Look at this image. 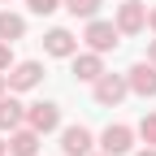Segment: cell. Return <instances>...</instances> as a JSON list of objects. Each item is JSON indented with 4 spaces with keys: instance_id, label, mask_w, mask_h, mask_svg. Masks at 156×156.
<instances>
[{
    "instance_id": "cell-8",
    "label": "cell",
    "mask_w": 156,
    "mask_h": 156,
    "mask_svg": "<svg viewBox=\"0 0 156 156\" xmlns=\"http://www.w3.org/2000/svg\"><path fill=\"white\" fill-rule=\"evenodd\" d=\"M126 83H130V95L156 100V65H152V61H134V65L126 69Z\"/></svg>"
},
{
    "instance_id": "cell-15",
    "label": "cell",
    "mask_w": 156,
    "mask_h": 156,
    "mask_svg": "<svg viewBox=\"0 0 156 156\" xmlns=\"http://www.w3.org/2000/svg\"><path fill=\"white\" fill-rule=\"evenodd\" d=\"M134 134H139L147 147H156V113H143V117H139V126H134Z\"/></svg>"
},
{
    "instance_id": "cell-6",
    "label": "cell",
    "mask_w": 156,
    "mask_h": 156,
    "mask_svg": "<svg viewBox=\"0 0 156 156\" xmlns=\"http://www.w3.org/2000/svg\"><path fill=\"white\" fill-rule=\"evenodd\" d=\"M5 78H9L13 95H26V91H35L39 83H44V61H13V69Z\"/></svg>"
},
{
    "instance_id": "cell-14",
    "label": "cell",
    "mask_w": 156,
    "mask_h": 156,
    "mask_svg": "<svg viewBox=\"0 0 156 156\" xmlns=\"http://www.w3.org/2000/svg\"><path fill=\"white\" fill-rule=\"evenodd\" d=\"M61 9L69 17H83V22H91V17H100V0H61Z\"/></svg>"
},
{
    "instance_id": "cell-3",
    "label": "cell",
    "mask_w": 156,
    "mask_h": 156,
    "mask_svg": "<svg viewBox=\"0 0 156 156\" xmlns=\"http://www.w3.org/2000/svg\"><path fill=\"white\" fill-rule=\"evenodd\" d=\"M134 126H126V122H108L104 130H100V139H95V147L100 152H108V156H130L134 152Z\"/></svg>"
},
{
    "instance_id": "cell-22",
    "label": "cell",
    "mask_w": 156,
    "mask_h": 156,
    "mask_svg": "<svg viewBox=\"0 0 156 156\" xmlns=\"http://www.w3.org/2000/svg\"><path fill=\"white\" fill-rule=\"evenodd\" d=\"M0 156H9V139H0Z\"/></svg>"
},
{
    "instance_id": "cell-4",
    "label": "cell",
    "mask_w": 156,
    "mask_h": 156,
    "mask_svg": "<svg viewBox=\"0 0 156 156\" xmlns=\"http://www.w3.org/2000/svg\"><path fill=\"white\" fill-rule=\"evenodd\" d=\"M26 126L39 130V134H56V130H61V104H56V100H35V104H26Z\"/></svg>"
},
{
    "instance_id": "cell-12",
    "label": "cell",
    "mask_w": 156,
    "mask_h": 156,
    "mask_svg": "<svg viewBox=\"0 0 156 156\" xmlns=\"http://www.w3.org/2000/svg\"><path fill=\"white\" fill-rule=\"evenodd\" d=\"M22 122H26V104L17 100L13 91H5V95H0V134H9V130H17Z\"/></svg>"
},
{
    "instance_id": "cell-19",
    "label": "cell",
    "mask_w": 156,
    "mask_h": 156,
    "mask_svg": "<svg viewBox=\"0 0 156 156\" xmlns=\"http://www.w3.org/2000/svg\"><path fill=\"white\" fill-rule=\"evenodd\" d=\"M130 156H156V147H147V143H143V147H134Z\"/></svg>"
},
{
    "instance_id": "cell-17",
    "label": "cell",
    "mask_w": 156,
    "mask_h": 156,
    "mask_svg": "<svg viewBox=\"0 0 156 156\" xmlns=\"http://www.w3.org/2000/svg\"><path fill=\"white\" fill-rule=\"evenodd\" d=\"M13 61H17V56H13V44H5V39H0V74H9Z\"/></svg>"
},
{
    "instance_id": "cell-5",
    "label": "cell",
    "mask_w": 156,
    "mask_h": 156,
    "mask_svg": "<svg viewBox=\"0 0 156 156\" xmlns=\"http://www.w3.org/2000/svg\"><path fill=\"white\" fill-rule=\"evenodd\" d=\"M39 44H44V56H56V61H69V56L78 52V44H83V39H78L69 26H52V30H44V39H39Z\"/></svg>"
},
{
    "instance_id": "cell-13",
    "label": "cell",
    "mask_w": 156,
    "mask_h": 156,
    "mask_svg": "<svg viewBox=\"0 0 156 156\" xmlns=\"http://www.w3.org/2000/svg\"><path fill=\"white\" fill-rule=\"evenodd\" d=\"M0 39H5V44H17V39H26V13L0 9Z\"/></svg>"
},
{
    "instance_id": "cell-20",
    "label": "cell",
    "mask_w": 156,
    "mask_h": 156,
    "mask_svg": "<svg viewBox=\"0 0 156 156\" xmlns=\"http://www.w3.org/2000/svg\"><path fill=\"white\" fill-rule=\"evenodd\" d=\"M147 61L156 65V39H147Z\"/></svg>"
},
{
    "instance_id": "cell-11",
    "label": "cell",
    "mask_w": 156,
    "mask_h": 156,
    "mask_svg": "<svg viewBox=\"0 0 156 156\" xmlns=\"http://www.w3.org/2000/svg\"><path fill=\"white\" fill-rule=\"evenodd\" d=\"M39 143H44V134L30 130L26 122L17 130H9V156H39Z\"/></svg>"
},
{
    "instance_id": "cell-7",
    "label": "cell",
    "mask_w": 156,
    "mask_h": 156,
    "mask_svg": "<svg viewBox=\"0 0 156 156\" xmlns=\"http://www.w3.org/2000/svg\"><path fill=\"white\" fill-rule=\"evenodd\" d=\"M113 22H117L122 35H143L147 30V5L143 0H122L117 13H113Z\"/></svg>"
},
{
    "instance_id": "cell-23",
    "label": "cell",
    "mask_w": 156,
    "mask_h": 156,
    "mask_svg": "<svg viewBox=\"0 0 156 156\" xmlns=\"http://www.w3.org/2000/svg\"><path fill=\"white\" fill-rule=\"evenodd\" d=\"M91 156H108V152H100V147H95V152H91Z\"/></svg>"
},
{
    "instance_id": "cell-16",
    "label": "cell",
    "mask_w": 156,
    "mask_h": 156,
    "mask_svg": "<svg viewBox=\"0 0 156 156\" xmlns=\"http://www.w3.org/2000/svg\"><path fill=\"white\" fill-rule=\"evenodd\" d=\"M26 9H30L35 17H48V13L61 9V0H26Z\"/></svg>"
},
{
    "instance_id": "cell-2",
    "label": "cell",
    "mask_w": 156,
    "mask_h": 156,
    "mask_svg": "<svg viewBox=\"0 0 156 156\" xmlns=\"http://www.w3.org/2000/svg\"><path fill=\"white\" fill-rule=\"evenodd\" d=\"M126 95H130V83H126V74H108V69H104V74L91 83V100L100 104V108H117V104L126 100Z\"/></svg>"
},
{
    "instance_id": "cell-10",
    "label": "cell",
    "mask_w": 156,
    "mask_h": 156,
    "mask_svg": "<svg viewBox=\"0 0 156 156\" xmlns=\"http://www.w3.org/2000/svg\"><path fill=\"white\" fill-rule=\"evenodd\" d=\"M69 69H74V78H78V83H95V78L104 74V52L78 48V52L69 56Z\"/></svg>"
},
{
    "instance_id": "cell-1",
    "label": "cell",
    "mask_w": 156,
    "mask_h": 156,
    "mask_svg": "<svg viewBox=\"0 0 156 156\" xmlns=\"http://www.w3.org/2000/svg\"><path fill=\"white\" fill-rule=\"evenodd\" d=\"M83 44L91 48V52H117V44H122V30H117V22H108V17H91V22L83 26Z\"/></svg>"
},
{
    "instance_id": "cell-9",
    "label": "cell",
    "mask_w": 156,
    "mask_h": 156,
    "mask_svg": "<svg viewBox=\"0 0 156 156\" xmlns=\"http://www.w3.org/2000/svg\"><path fill=\"white\" fill-rule=\"evenodd\" d=\"M61 152H65V156H91V152H95V134H91L83 122L61 126Z\"/></svg>"
},
{
    "instance_id": "cell-21",
    "label": "cell",
    "mask_w": 156,
    "mask_h": 156,
    "mask_svg": "<svg viewBox=\"0 0 156 156\" xmlns=\"http://www.w3.org/2000/svg\"><path fill=\"white\" fill-rule=\"evenodd\" d=\"M5 91H9V78H5V74H0V95H5Z\"/></svg>"
},
{
    "instance_id": "cell-18",
    "label": "cell",
    "mask_w": 156,
    "mask_h": 156,
    "mask_svg": "<svg viewBox=\"0 0 156 156\" xmlns=\"http://www.w3.org/2000/svg\"><path fill=\"white\" fill-rule=\"evenodd\" d=\"M147 30L156 35V5H147Z\"/></svg>"
}]
</instances>
